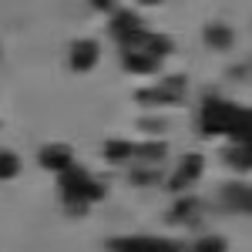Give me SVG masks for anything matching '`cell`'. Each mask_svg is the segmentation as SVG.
I'll return each instance as SVG.
<instances>
[{
	"label": "cell",
	"instance_id": "obj_16",
	"mask_svg": "<svg viewBox=\"0 0 252 252\" xmlns=\"http://www.w3.org/2000/svg\"><path fill=\"white\" fill-rule=\"evenodd\" d=\"M135 152H138V158H148V161H158V158H165V145H158V141H152V145H138Z\"/></svg>",
	"mask_w": 252,
	"mask_h": 252
},
{
	"label": "cell",
	"instance_id": "obj_17",
	"mask_svg": "<svg viewBox=\"0 0 252 252\" xmlns=\"http://www.w3.org/2000/svg\"><path fill=\"white\" fill-rule=\"evenodd\" d=\"M91 3H94V7H104V10H108V7H111L115 0H91Z\"/></svg>",
	"mask_w": 252,
	"mask_h": 252
},
{
	"label": "cell",
	"instance_id": "obj_12",
	"mask_svg": "<svg viewBox=\"0 0 252 252\" xmlns=\"http://www.w3.org/2000/svg\"><path fill=\"white\" fill-rule=\"evenodd\" d=\"M128 155H135V145H128V141H108V148H104L108 161H125Z\"/></svg>",
	"mask_w": 252,
	"mask_h": 252
},
{
	"label": "cell",
	"instance_id": "obj_11",
	"mask_svg": "<svg viewBox=\"0 0 252 252\" xmlns=\"http://www.w3.org/2000/svg\"><path fill=\"white\" fill-rule=\"evenodd\" d=\"M205 40H209V47H222V51H225V47L232 44V31H229V27H219V24H212V27L205 31Z\"/></svg>",
	"mask_w": 252,
	"mask_h": 252
},
{
	"label": "cell",
	"instance_id": "obj_1",
	"mask_svg": "<svg viewBox=\"0 0 252 252\" xmlns=\"http://www.w3.org/2000/svg\"><path fill=\"white\" fill-rule=\"evenodd\" d=\"M202 131L205 135H229L235 145H249V111L239 104H229V101L209 97L202 108Z\"/></svg>",
	"mask_w": 252,
	"mask_h": 252
},
{
	"label": "cell",
	"instance_id": "obj_14",
	"mask_svg": "<svg viewBox=\"0 0 252 252\" xmlns=\"http://www.w3.org/2000/svg\"><path fill=\"white\" fill-rule=\"evenodd\" d=\"M192 252H225V239H219V235H205V239H198L192 246Z\"/></svg>",
	"mask_w": 252,
	"mask_h": 252
},
{
	"label": "cell",
	"instance_id": "obj_2",
	"mask_svg": "<svg viewBox=\"0 0 252 252\" xmlns=\"http://www.w3.org/2000/svg\"><path fill=\"white\" fill-rule=\"evenodd\" d=\"M58 182H61V192H64V202L71 209H84V202L104 198V185H97L91 175L74 168V165H67L64 172H58Z\"/></svg>",
	"mask_w": 252,
	"mask_h": 252
},
{
	"label": "cell",
	"instance_id": "obj_10",
	"mask_svg": "<svg viewBox=\"0 0 252 252\" xmlns=\"http://www.w3.org/2000/svg\"><path fill=\"white\" fill-rule=\"evenodd\" d=\"M125 67L131 74H148V71L158 67V61H152L148 54H138V51H125Z\"/></svg>",
	"mask_w": 252,
	"mask_h": 252
},
{
	"label": "cell",
	"instance_id": "obj_6",
	"mask_svg": "<svg viewBox=\"0 0 252 252\" xmlns=\"http://www.w3.org/2000/svg\"><path fill=\"white\" fill-rule=\"evenodd\" d=\"M138 31H141V20H138V14H131V10H118L115 17H111V37H115L118 44H128Z\"/></svg>",
	"mask_w": 252,
	"mask_h": 252
},
{
	"label": "cell",
	"instance_id": "obj_3",
	"mask_svg": "<svg viewBox=\"0 0 252 252\" xmlns=\"http://www.w3.org/2000/svg\"><path fill=\"white\" fill-rule=\"evenodd\" d=\"M111 252H182L172 239H152V235H125L111 242Z\"/></svg>",
	"mask_w": 252,
	"mask_h": 252
},
{
	"label": "cell",
	"instance_id": "obj_8",
	"mask_svg": "<svg viewBox=\"0 0 252 252\" xmlns=\"http://www.w3.org/2000/svg\"><path fill=\"white\" fill-rule=\"evenodd\" d=\"M71 161H74V155H71L67 145H47V148L40 152V165L51 168V172H64Z\"/></svg>",
	"mask_w": 252,
	"mask_h": 252
},
{
	"label": "cell",
	"instance_id": "obj_5",
	"mask_svg": "<svg viewBox=\"0 0 252 252\" xmlns=\"http://www.w3.org/2000/svg\"><path fill=\"white\" fill-rule=\"evenodd\" d=\"M202 165H205V161H202V155H185V158H182V165H178V175H172V178H168V189H172V192L189 189L195 178L202 175Z\"/></svg>",
	"mask_w": 252,
	"mask_h": 252
},
{
	"label": "cell",
	"instance_id": "obj_4",
	"mask_svg": "<svg viewBox=\"0 0 252 252\" xmlns=\"http://www.w3.org/2000/svg\"><path fill=\"white\" fill-rule=\"evenodd\" d=\"M182 88H185V78H172L161 88H148V91H138V101L141 104H172L182 97Z\"/></svg>",
	"mask_w": 252,
	"mask_h": 252
},
{
	"label": "cell",
	"instance_id": "obj_15",
	"mask_svg": "<svg viewBox=\"0 0 252 252\" xmlns=\"http://www.w3.org/2000/svg\"><path fill=\"white\" fill-rule=\"evenodd\" d=\"M232 165L239 172H249V145H232Z\"/></svg>",
	"mask_w": 252,
	"mask_h": 252
},
{
	"label": "cell",
	"instance_id": "obj_13",
	"mask_svg": "<svg viewBox=\"0 0 252 252\" xmlns=\"http://www.w3.org/2000/svg\"><path fill=\"white\" fill-rule=\"evenodd\" d=\"M20 172V158L14 152H0V178H14Z\"/></svg>",
	"mask_w": 252,
	"mask_h": 252
},
{
	"label": "cell",
	"instance_id": "obj_9",
	"mask_svg": "<svg viewBox=\"0 0 252 252\" xmlns=\"http://www.w3.org/2000/svg\"><path fill=\"white\" fill-rule=\"evenodd\" d=\"M222 198H225V205L235 209V212H249V189L246 185H225L222 189Z\"/></svg>",
	"mask_w": 252,
	"mask_h": 252
},
{
	"label": "cell",
	"instance_id": "obj_7",
	"mask_svg": "<svg viewBox=\"0 0 252 252\" xmlns=\"http://www.w3.org/2000/svg\"><path fill=\"white\" fill-rule=\"evenodd\" d=\"M97 64V44L94 40H78L71 47V67L74 71H91Z\"/></svg>",
	"mask_w": 252,
	"mask_h": 252
}]
</instances>
